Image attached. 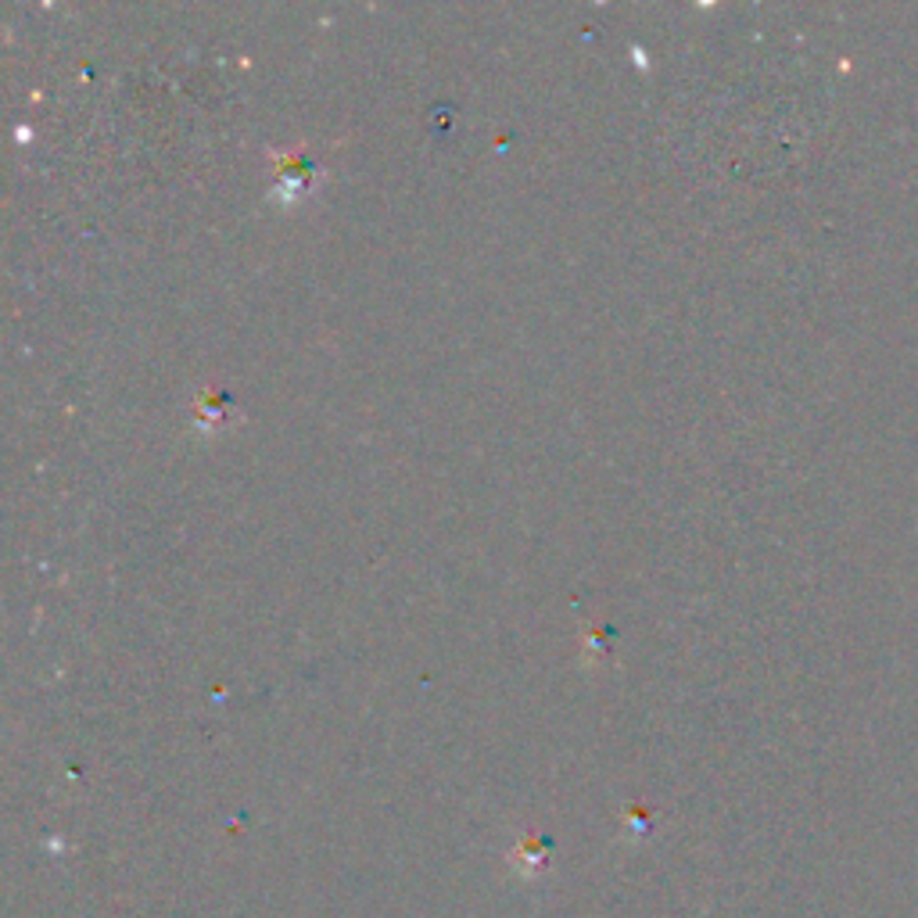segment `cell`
<instances>
[{"label":"cell","mask_w":918,"mask_h":918,"mask_svg":"<svg viewBox=\"0 0 918 918\" xmlns=\"http://www.w3.org/2000/svg\"><path fill=\"white\" fill-rule=\"evenodd\" d=\"M313 165H309L305 159H288V165H283L280 170V176H283V184H288V198H294V194H299L309 179H313Z\"/></svg>","instance_id":"6da1fadb"}]
</instances>
